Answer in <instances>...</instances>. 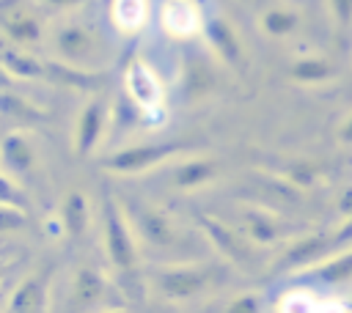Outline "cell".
Returning <instances> with one entry per match:
<instances>
[{
    "label": "cell",
    "instance_id": "16",
    "mask_svg": "<svg viewBox=\"0 0 352 313\" xmlns=\"http://www.w3.org/2000/svg\"><path fill=\"white\" fill-rule=\"evenodd\" d=\"M204 283H206V275L204 272H190V269H173V272L160 275V288L168 297H190Z\"/></svg>",
    "mask_w": 352,
    "mask_h": 313
},
{
    "label": "cell",
    "instance_id": "8",
    "mask_svg": "<svg viewBox=\"0 0 352 313\" xmlns=\"http://www.w3.org/2000/svg\"><path fill=\"white\" fill-rule=\"evenodd\" d=\"M275 313H352V308L338 297H316L308 288H294L280 297Z\"/></svg>",
    "mask_w": 352,
    "mask_h": 313
},
{
    "label": "cell",
    "instance_id": "6",
    "mask_svg": "<svg viewBox=\"0 0 352 313\" xmlns=\"http://www.w3.org/2000/svg\"><path fill=\"white\" fill-rule=\"evenodd\" d=\"M162 27L176 38H190L201 30L204 11L195 0H168L162 5Z\"/></svg>",
    "mask_w": 352,
    "mask_h": 313
},
{
    "label": "cell",
    "instance_id": "17",
    "mask_svg": "<svg viewBox=\"0 0 352 313\" xmlns=\"http://www.w3.org/2000/svg\"><path fill=\"white\" fill-rule=\"evenodd\" d=\"M300 25V16L297 11L292 8H270L261 14V30L272 38H283V36H292Z\"/></svg>",
    "mask_w": 352,
    "mask_h": 313
},
{
    "label": "cell",
    "instance_id": "11",
    "mask_svg": "<svg viewBox=\"0 0 352 313\" xmlns=\"http://www.w3.org/2000/svg\"><path fill=\"white\" fill-rule=\"evenodd\" d=\"M110 19L121 33H135L148 19V0H107Z\"/></svg>",
    "mask_w": 352,
    "mask_h": 313
},
{
    "label": "cell",
    "instance_id": "19",
    "mask_svg": "<svg viewBox=\"0 0 352 313\" xmlns=\"http://www.w3.org/2000/svg\"><path fill=\"white\" fill-rule=\"evenodd\" d=\"M212 176H214V165L206 162V159H195V162L179 165L176 173H173V181H176L179 187H198V184L209 181Z\"/></svg>",
    "mask_w": 352,
    "mask_h": 313
},
{
    "label": "cell",
    "instance_id": "12",
    "mask_svg": "<svg viewBox=\"0 0 352 313\" xmlns=\"http://www.w3.org/2000/svg\"><path fill=\"white\" fill-rule=\"evenodd\" d=\"M60 225H63L66 236H72V239L85 233V228H88V200H85L82 192L74 189V192H69L63 198V203H60Z\"/></svg>",
    "mask_w": 352,
    "mask_h": 313
},
{
    "label": "cell",
    "instance_id": "14",
    "mask_svg": "<svg viewBox=\"0 0 352 313\" xmlns=\"http://www.w3.org/2000/svg\"><path fill=\"white\" fill-rule=\"evenodd\" d=\"M135 225L138 231L151 242V244H170L173 242V228L170 222L154 211V209H135Z\"/></svg>",
    "mask_w": 352,
    "mask_h": 313
},
{
    "label": "cell",
    "instance_id": "25",
    "mask_svg": "<svg viewBox=\"0 0 352 313\" xmlns=\"http://www.w3.org/2000/svg\"><path fill=\"white\" fill-rule=\"evenodd\" d=\"M50 8H58V11H63V8H77V5H82L85 0H44Z\"/></svg>",
    "mask_w": 352,
    "mask_h": 313
},
{
    "label": "cell",
    "instance_id": "10",
    "mask_svg": "<svg viewBox=\"0 0 352 313\" xmlns=\"http://www.w3.org/2000/svg\"><path fill=\"white\" fill-rule=\"evenodd\" d=\"M0 165L11 176H28L36 165V148L22 132H11L0 140Z\"/></svg>",
    "mask_w": 352,
    "mask_h": 313
},
{
    "label": "cell",
    "instance_id": "27",
    "mask_svg": "<svg viewBox=\"0 0 352 313\" xmlns=\"http://www.w3.org/2000/svg\"><path fill=\"white\" fill-rule=\"evenodd\" d=\"M0 280H3V272H0Z\"/></svg>",
    "mask_w": 352,
    "mask_h": 313
},
{
    "label": "cell",
    "instance_id": "1",
    "mask_svg": "<svg viewBox=\"0 0 352 313\" xmlns=\"http://www.w3.org/2000/svg\"><path fill=\"white\" fill-rule=\"evenodd\" d=\"M124 88H126V96L135 102V107L148 121H160L165 115L162 113L165 110V85H162L160 74L143 58H132L126 63Z\"/></svg>",
    "mask_w": 352,
    "mask_h": 313
},
{
    "label": "cell",
    "instance_id": "21",
    "mask_svg": "<svg viewBox=\"0 0 352 313\" xmlns=\"http://www.w3.org/2000/svg\"><path fill=\"white\" fill-rule=\"evenodd\" d=\"M0 206L19 209V211H22V206H25L22 192H19V189L11 184V178H8V176H3V173H0Z\"/></svg>",
    "mask_w": 352,
    "mask_h": 313
},
{
    "label": "cell",
    "instance_id": "2",
    "mask_svg": "<svg viewBox=\"0 0 352 313\" xmlns=\"http://www.w3.org/2000/svg\"><path fill=\"white\" fill-rule=\"evenodd\" d=\"M104 247H107V258L110 264L121 272V275H132L135 264H138V253H135V242H132V231L121 214V209L104 198Z\"/></svg>",
    "mask_w": 352,
    "mask_h": 313
},
{
    "label": "cell",
    "instance_id": "7",
    "mask_svg": "<svg viewBox=\"0 0 352 313\" xmlns=\"http://www.w3.org/2000/svg\"><path fill=\"white\" fill-rule=\"evenodd\" d=\"M50 288V269L28 275L8 299V313H44Z\"/></svg>",
    "mask_w": 352,
    "mask_h": 313
},
{
    "label": "cell",
    "instance_id": "15",
    "mask_svg": "<svg viewBox=\"0 0 352 313\" xmlns=\"http://www.w3.org/2000/svg\"><path fill=\"white\" fill-rule=\"evenodd\" d=\"M336 69L324 60V58H297L292 66H289V77L294 82H302V85H319V82H327L333 80Z\"/></svg>",
    "mask_w": 352,
    "mask_h": 313
},
{
    "label": "cell",
    "instance_id": "28",
    "mask_svg": "<svg viewBox=\"0 0 352 313\" xmlns=\"http://www.w3.org/2000/svg\"><path fill=\"white\" fill-rule=\"evenodd\" d=\"M113 313H118V310H113Z\"/></svg>",
    "mask_w": 352,
    "mask_h": 313
},
{
    "label": "cell",
    "instance_id": "9",
    "mask_svg": "<svg viewBox=\"0 0 352 313\" xmlns=\"http://www.w3.org/2000/svg\"><path fill=\"white\" fill-rule=\"evenodd\" d=\"M201 30H204V36L209 38V44L214 47V52H217L226 63L239 66V60H242V44H239L234 27H231L223 16H217V14H204Z\"/></svg>",
    "mask_w": 352,
    "mask_h": 313
},
{
    "label": "cell",
    "instance_id": "20",
    "mask_svg": "<svg viewBox=\"0 0 352 313\" xmlns=\"http://www.w3.org/2000/svg\"><path fill=\"white\" fill-rule=\"evenodd\" d=\"M346 277H352V253L322 269V280H327V283H338V280H346Z\"/></svg>",
    "mask_w": 352,
    "mask_h": 313
},
{
    "label": "cell",
    "instance_id": "22",
    "mask_svg": "<svg viewBox=\"0 0 352 313\" xmlns=\"http://www.w3.org/2000/svg\"><path fill=\"white\" fill-rule=\"evenodd\" d=\"M330 11L341 27H346L352 22V0H330Z\"/></svg>",
    "mask_w": 352,
    "mask_h": 313
},
{
    "label": "cell",
    "instance_id": "13",
    "mask_svg": "<svg viewBox=\"0 0 352 313\" xmlns=\"http://www.w3.org/2000/svg\"><path fill=\"white\" fill-rule=\"evenodd\" d=\"M102 297H104V277H102L96 269L82 266V269L74 275L72 302H74L77 308H91V305H96Z\"/></svg>",
    "mask_w": 352,
    "mask_h": 313
},
{
    "label": "cell",
    "instance_id": "3",
    "mask_svg": "<svg viewBox=\"0 0 352 313\" xmlns=\"http://www.w3.org/2000/svg\"><path fill=\"white\" fill-rule=\"evenodd\" d=\"M182 146L179 143H154V146H132V148H124V151H116L110 154L102 165L113 173H140V170H148L154 165H160L162 159L179 154Z\"/></svg>",
    "mask_w": 352,
    "mask_h": 313
},
{
    "label": "cell",
    "instance_id": "26",
    "mask_svg": "<svg viewBox=\"0 0 352 313\" xmlns=\"http://www.w3.org/2000/svg\"><path fill=\"white\" fill-rule=\"evenodd\" d=\"M341 140H344V143H352V118L344 124V129H341Z\"/></svg>",
    "mask_w": 352,
    "mask_h": 313
},
{
    "label": "cell",
    "instance_id": "4",
    "mask_svg": "<svg viewBox=\"0 0 352 313\" xmlns=\"http://www.w3.org/2000/svg\"><path fill=\"white\" fill-rule=\"evenodd\" d=\"M104 126H107V102L104 99L88 102L74 124V154L77 156L94 154L104 135Z\"/></svg>",
    "mask_w": 352,
    "mask_h": 313
},
{
    "label": "cell",
    "instance_id": "18",
    "mask_svg": "<svg viewBox=\"0 0 352 313\" xmlns=\"http://www.w3.org/2000/svg\"><path fill=\"white\" fill-rule=\"evenodd\" d=\"M6 33L14 44L19 47H33L41 41V25L30 16V14H16L6 22Z\"/></svg>",
    "mask_w": 352,
    "mask_h": 313
},
{
    "label": "cell",
    "instance_id": "24",
    "mask_svg": "<svg viewBox=\"0 0 352 313\" xmlns=\"http://www.w3.org/2000/svg\"><path fill=\"white\" fill-rule=\"evenodd\" d=\"M228 313H258V302H256V297H239Z\"/></svg>",
    "mask_w": 352,
    "mask_h": 313
},
{
    "label": "cell",
    "instance_id": "23",
    "mask_svg": "<svg viewBox=\"0 0 352 313\" xmlns=\"http://www.w3.org/2000/svg\"><path fill=\"white\" fill-rule=\"evenodd\" d=\"M22 211L19 209H8V206H0V231H8V228H19L22 225Z\"/></svg>",
    "mask_w": 352,
    "mask_h": 313
},
{
    "label": "cell",
    "instance_id": "5",
    "mask_svg": "<svg viewBox=\"0 0 352 313\" xmlns=\"http://www.w3.org/2000/svg\"><path fill=\"white\" fill-rule=\"evenodd\" d=\"M55 52L60 55V60L72 63V66H82L94 58L96 52V36L94 30H88L85 25H63L55 30Z\"/></svg>",
    "mask_w": 352,
    "mask_h": 313
}]
</instances>
